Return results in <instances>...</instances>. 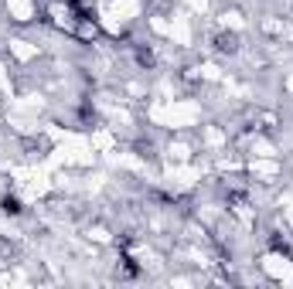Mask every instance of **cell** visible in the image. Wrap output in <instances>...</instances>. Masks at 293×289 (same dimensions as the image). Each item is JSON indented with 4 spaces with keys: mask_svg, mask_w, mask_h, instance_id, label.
Segmentation results:
<instances>
[{
    "mask_svg": "<svg viewBox=\"0 0 293 289\" xmlns=\"http://www.w3.org/2000/svg\"><path fill=\"white\" fill-rule=\"evenodd\" d=\"M4 211H7V214H21V204H17V198H4Z\"/></svg>",
    "mask_w": 293,
    "mask_h": 289,
    "instance_id": "6da1fadb",
    "label": "cell"
}]
</instances>
